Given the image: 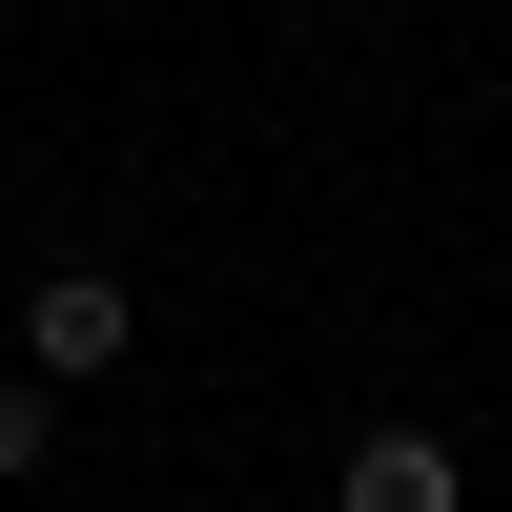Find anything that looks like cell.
I'll return each mask as SVG.
<instances>
[{
    "instance_id": "cell-1",
    "label": "cell",
    "mask_w": 512,
    "mask_h": 512,
    "mask_svg": "<svg viewBox=\"0 0 512 512\" xmlns=\"http://www.w3.org/2000/svg\"><path fill=\"white\" fill-rule=\"evenodd\" d=\"M123 349H144V308H123V267H41V287H21V369H41V390H103Z\"/></svg>"
},
{
    "instance_id": "cell-2",
    "label": "cell",
    "mask_w": 512,
    "mask_h": 512,
    "mask_svg": "<svg viewBox=\"0 0 512 512\" xmlns=\"http://www.w3.org/2000/svg\"><path fill=\"white\" fill-rule=\"evenodd\" d=\"M328 512H472V472H451V431H349Z\"/></svg>"
},
{
    "instance_id": "cell-3",
    "label": "cell",
    "mask_w": 512,
    "mask_h": 512,
    "mask_svg": "<svg viewBox=\"0 0 512 512\" xmlns=\"http://www.w3.org/2000/svg\"><path fill=\"white\" fill-rule=\"evenodd\" d=\"M41 451H62V390H41V369H0V492H21Z\"/></svg>"
}]
</instances>
